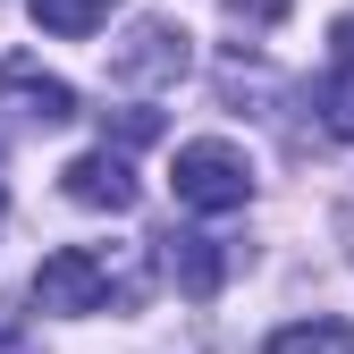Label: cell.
<instances>
[{"instance_id":"2","label":"cell","mask_w":354,"mask_h":354,"mask_svg":"<svg viewBox=\"0 0 354 354\" xmlns=\"http://www.w3.org/2000/svg\"><path fill=\"white\" fill-rule=\"evenodd\" d=\"M102 304H110V261H102L93 245H59V253L34 270V313L76 321V313H102Z\"/></svg>"},{"instance_id":"6","label":"cell","mask_w":354,"mask_h":354,"mask_svg":"<svg viewBox=\"0 0 354 354\" xmlns=\"http://www.w3.org/2000/svg\"><path fill=\"white\" fill-rule=\"evenodd\" d=\"M0 102H17L34 127H68V118H76V84L42 76L34 59H0Z\"/></svg>"},{"instance_id":"11","label":"cell","mask_w":354,"mask_h":354,"mask_svg":"<svg viewBox=\"0 0 354 354\" xmlns=\"http://www.w3.org/2000/svg\"><path fill=\"white\" fill-rule=\"evenodd\" d=\"M228 9H236V17H245V9H253V17H279L287 0H228Z\"/></svg>"},{"instance_id":"9","label":"cell","mask_w":354,"mask_h":354,"mask_svg":"<svg viewBox=\"0 0 354 354\" xmlns=\"http://www.w3.org/2000/svg\"><path fill=\"white\" fill-rule=\"evenodd\" d=\"M102 17H110V0H34V26H42V34H68V42L93 34Z\"/></svg>"},{"instance_id":"4","label":"cell","mask_w":354,"mask_h":354,"mask_svg":"<svg viewBox=\"0 0 354 354\" xmlns=\"http://www.w3.org/2000/svg\"><path fill=\"white\" fill-rule=\"evenodd\" d=\"M160 270L186 287V295H219V279L236 270V253H228V236H203V228H169L160 236Z\"/></svg>"},{"instance_id":"10","label":"cell","mask_w":354,"mask_h":354,"mask_svg":"<svg viewBox=\"0 0 354 354\" xmlns=\"http://www.w3.org/2000/svg\"><path fill=\"white\" fill-rule=\"evenodd\" d=\"M160 136V110H118V144H152Z\"/></svg>"},{"instance_id":"7","label":"cell","mask_w":354,"mask_h":354,"mask_svg":"<svg viewBox=\"0 0 354 354\" xmlns=\"http://www.w3.org/2000/svg\"><path fill=\"white\" fill-rule=\"evenodd\" d=\"M329 127H354V9L329 26Z\"/></svg>"},{"instance_id":"1","label":"cell","mask_w":354,"mask_h":354,"mask_svg":"<svg viewBox=\"0 0 354 354\" xmlns=\"http://www.w3.org/2000/svg\"><path fill=\"white\" fill-rule=\"evenodd\" d=\"M169 186H177L186 211H245V203H253V160H245L228 136H203V144H177Z\"/></svg>"},{"instance_id":"3","label":"cell","mask_w":354,"mask_h":354,"mask_svg":"<svg viewBox=\"0 0 354 354\" xmlns=\"http://www.w3.org/2000/svg\"><path fill=\"white\" fill-rule=\"evenodd\" d=\"M186 26H169V17H136L127 26V42L110 51V76L118 84H177L186 76Z\"/></svg>"},{"instance_id":"5","label":"cell","mask_w":354,"mask_h":354,"mask_svg":"<svg viewBox=\"0 0 354 354\" xmlns=\"http://www.w3.org/2000/svg\"><path fill=\"white\" fill-rule=\"evenodd\" d=\"M59 186H68V203H84V211H136V169H127L110 144H102V152H76V160L59 169Z\"/></svg>"},{"instance_id":"8","label":"cell","mask_w":354,"mask_h":354,"mask_svg":"<svg viewBox=\"0 0 354 354\" xmlns=\"http://www.w3.org/2000/svg\"><path fill=\"white\" fill-rule=\"evenodd\" d=\"M261 354H354V329L346 321H287V329H270Z\"/></svg>"},{"instance_id":"12","label":"cell","mask_w":354,"mask_h":354,"mask_svg":"<svg viewBox=\"0 0 354 354\" xmlns=\"http://www.w3.org/2000/svg\"><path fill=\"white\" fill-rule=\"evenodd\" d=\"M0 211H9V203H0Z\"/></svg>"}]
</instances>
